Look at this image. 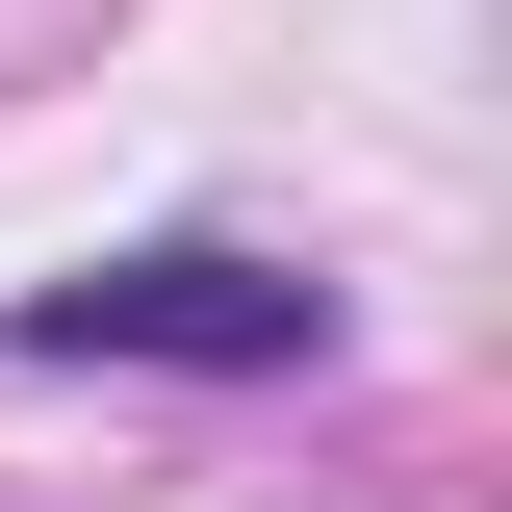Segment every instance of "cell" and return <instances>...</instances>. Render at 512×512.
<instances>
[{"label": "cell", "mask_w": 512, "mask_h": 512, "mask_svg": "<svg viewBox=\"0 0 512 512\" xmlns=\"http://www.w3.org/2000/svg\"><path fill=\"white\" fill-rule=\"evenodd\" d=\"M0 333H26V359H128V384H308V359H333L359 308H333L308 256H231V231H154V256H77V282H26Z\"/></svg>", "instance_id": "obj_1"}]
</instances>
